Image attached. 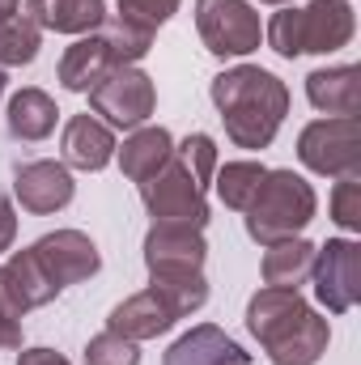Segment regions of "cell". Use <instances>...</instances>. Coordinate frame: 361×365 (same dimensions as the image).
<instances>
[{"label":"cell","instance_id":"cell-24","mask_svg":"<svg viewBox=\"0 0 361 365\" xmlns=\"http://www.w3.org/2000/svg\"><path fill=\"white\" fill-rule=\"evenodd\" d=\"M264 175H268V166H264V162H251V158L217 166V175H213L217 200H221L225 208H234V212H247V204L255 200V191H260Z\"/></svg>","mask_w":361,"mask_h":365},{"label":"cell","instance_id":"cell-28","mask_svg":"<svg viewBox=\"0 0 361 365\" xmlns=\"http://www.w3.org/2000/svg\"><path fill=\"white\" fill-rule=\"evenodd\" d=\"M183 0H115V17L119 21H132L149 34H158V26H166L175 13H179Z\"/></svg>","mask_w":361,"mask_h":365},{"label":"cell","instance_id":"cell-34","mask_svg":"<svg viewBox=\"0 0 361 365\" xmlns=\"http://www.w3.org/2000/svg\"><path fill=\"white\" fill-rule=\"evenodd\" d=\"M0 349H21V323L0 319Z\"/></svg>","mask_w":361,"mask_h":365},{"label":"cell","instance_id":"cell-25","mask_svg":"<svg viewBox=\"0 0 361 365\" xmlns=\"http://www.w3.org/2000/svg\"><path fill=\"white\" fill-rule=\"evenodd\" d=\"M43 47V30L17 9V13H0V68H26L34 64Z\"/></svg>","mask_w":361,"mask_h":365},{"label":"cell","instance_id":"cell-30","mask_svg":"<svg viewBox=\"0 0 361 365\" xmlns=\"http://www.w3.org/2000/svg\"><path fill=\"white\" fill-rule=\"evenodd\" d=\"M332 221H336L345 234H357L361 230V182H357V175L336 179V191H332Z\"/></svg>","mask_w":361,"mask_h":365},{"label":"cell","instance_id":"cell-29","mask_svg":"<svg viewBox=\"0 0 361 365\" xmlns=\"http://www.w3.org/2000/svg\"><path fill=\"white\" fill-rule=\"evenodd\" d=\"M86 365H141V344L115 331H98L86 344Z\"/></svg>","mask_w":361,"mask_h":365},{"label":"cell","instance_id":"cell-2","mask_svg":"<svg viewBox=\"0 0 361 365\" xmlns=\"http://www.w3.org/2000/svg\"><path fill=\"white\" fill-rule=\"evenodd\" d=\"M247 331L260 340L272 365H319L332 344L327 319L298 289H272V284H264L247 302Z\"/></svg>","mask_w":361,"mask_h":365},{"label":"cell","instance_id":"cell-6","mask_svg":"<svg viewBox=\"0 0 361 365\" xmlns=\"http://www.w3.org/2000/svg\"><path fill=\"white\" fill-rule=\"evenodd\" d=\"M136 187H141V204L153 217V225H191V230L208 225V195L179 158H171L153 179L136 182Z\"/></svg>","mask_w":361,"mask_h":365},{"label":"cell","instance_id":"cell-32","mask_svg":"<svg viewBox=\"0 0 361 365\" xmlns=\"http://www.w3.org/2000/svg\"><path fill=\"white\" fill-rule=\"evenodd\" d=\"M17 365H73V361L64 353H56V349H21Z\"/></svg>","mask_w":361,"mask_h":365},{"label":"cell","instance_id":"cell-23","mask_svg":"<svg viewBox=\"0 0 361 365\" xmlns=\"http://www.w3.org/2000/svg\"><path fill=\"white\" fill-rule=\"evenodd\" d=\"M149 289L171 306L175 319H187V314L204 310V302H208L204 268H200V272H149Z\"/></svg>","mask_w":361,"mask_h":365},{"label":"cell","instance_id":"cell-19","mask_svg":"<svg viewBox=\"0 0 361 365\" xmlns=\"http://www.w3.org/2000/svg\"><path fill=\"white\" fill-rule=\"evenodd\" d=\"M357 64H332V68H315L306 77V98L315 110L327 115H357L361 106V81Z\"/></svg>","mask_w":361,"mask_h":365},{"label":"cell","instance_id":"cell-38","mask_svg":"<svg viewBox=\"0 0 361 365\" xmlns=\"http://www.w3.org/2000/svg\"><path fill=\"white\" fill-rule=\"evenodd\" d=\"M4 81H9V77H4V68H0V102H4Z\"/></svg>","mask_w":361,"mask_h":365},{"label":"cell","instance_id":"cell-26","mask_svg":"<svg viewBox=\"0 0 361 365\" xmlns=\"http://www.w3.org/2000/svg\"><path fill=\"white\" fill-rule=\"evenodd\" d=\"M98 34L111 43L115 64H136V60H145L149 47H153V34H149V30L132 26V21H119V17H106V21L98 26Z\"/></svg>","mask_w":361,"mask_h":365},{"label":"cell","instance_id":"cell-5","mask_svg":"<svg viewBox=\"0 0 361 365\" xmlns=\"http://www.w3.org/2000/svg\"><path fill=\"white\" fill-rule=\"evenodd\" d=\"M298 162L310 175L323 179H349L361 170V136L357 115H327L302 128L298 136Z\"/></svg>","mask_w":361,"mask_h":365},{"label":"cell","instance_id":"cell-8","mask_svg":"<svg viewBox=\"0 0 361 365\" xmlns=\"http://www.w3.org/2000/svg\"><path fill=\"white\" fill-rule=\"evenodd\" d=\"M195 30L217 60H243L264 43V21L247 0H195Z\"/></svg>","mask_w":361,"mask_h":365},{"label":"cell","instance_id":"cell-15","mask_svg":"<svg viewBox=\"0 0 361 365\" xmlns=\"http://www.w3.org/2000/svg\"><path fill=\"white\" fill-rule=\"evenodd\" d=\"M115 158H119V170L132 182L153 179L171 158H175V136L158 123H141L123 136V145H115Z\"/></svg>","mask_w":361,"mask_h":365},{"label":"cell","instance_id":"cell-9","mask_svg":"<svg viewBox=\"0 0 361 365\" xmlns=\"http://www.w3.org/2000/svg\"><path fill=\"white\" fill-rule=\"evenodd\" d=\"M310 284L319 306H327V314H349L361 302V242L327 238L323 247H315Z\"/></svg>","mask_w":361,"mask_h":365},{"label":"cell","instance_id":"cell-13","mask_svg":"<svg viewBox=\"0 0 361 365\" xmlns=\"http://www.w3.org/2000/svg\"><path fill=\"white\" fill-rule=\"evenodd\" d=\"M115 128H106L98 115H73L60 132V162L68 170H106L111 158H115Z\"/></svg>","mask_w":361,"mask_h":365},{"label":"cell","instance_id":"cell-17","mask_svg":"<svg viewBox=\"0 0 361 365\" xmlns=\"http://www.w3.org/2000/svg\"><path fill=\"white\" fill-rule=\"evenodd\" d=\"M21 13L39 30L56 34H93L106 21V0H21Z\"/></svg>","mask_w":361,"mask_h":365},{"label":"cell","instance_id":"cell-36","mask_svg":"<svg viewBox=\"0 0 361 365\" xmlns=\"http://www.w3.org/2000/svg\"><path fill=\"white\" fill-rule=\"evenodd\" d=\"M21 9V0H0V13H17Z\"/></svg>","mask_w":361,"mask_h":365},{"label":"cell","instance_id":"cell-21","mask_svg":"<svg viewBox=\"0 0 361 365\" xmlns=\"http://www.w3.org/2000/svg\"><path fill=\"white\" fill-rule=\"evenodd\" d=\"M310 264H315V242H306L298 234V238L264 247V268L260 272H264V284H272V289H302L310 280Z\"/></svg>","mask_w":361,"mask_h":365},{"label":"cell","instance_id":"cell-27","mask_svg":"<svg viewBox=\"0 0 361 365\" xmlns=\"http://www.w3.org/2000/svg\"><path fill=\"white\" fill-rule=\"evenodd\" d=\"M175 158H179L183 166L195 175V182H200L204 191L213 187V175H217V166H221V162H217V140H213L208 132H191L183 145H175Z\"/></svg>","mask_w":361,"mask_h":365},{"label":"cell","instance_id":"cell-3","mask_svg":"<svg viewBox=\"0 0 361 365\" xmlns=\"http://www.w3.org/2000/svg\"><path fill=\"white\" fill-rule=\"evenodd\" d=\"M357 34V17L349 0H310V4H285L268 26L264 38L280 60H298V56H332L340 47H349Z\"/></svg>","mask_w":361,"mask_h":365},{"label":"cell","instance_id":"cell-10","mask_svg":"<svg viewBox=\"0 0 361 365\" xmlns=\"http://www.w3.org/2000/svg\"><path fill=\"white\" fill-rule=\"evenodd\" d=\"M30 251L39 255V264L47 268V276L60 284V293H64L68 284L90 280V276L102 268V255H98L93 238L90 234H81V230H56V234H43Z\"/></svg>","mask_w":361,"mask_h":365},{"label":"cell","instance_id":"cell-22","mask_svg":"<svg viewBox=\"0 0 361 365\" xmlns=\"http://www.w3.org/2000/svg\"><path fill=\"white\" fill-rule=\"evenodd\" d=\"M243 344H234L221 327H213V323H200V327H191V331H183L179 340L166 349V357L162 365H221L225 357H234Z\"/></svg>","mask_w":361,"mask_h":365},{"label":"cell","instance_id":"cell-11","mask_svg":"<svg viewBox=\"0 0 361 365\" xmlns=\"http://www.w3.org/2000/svg\"><path fill=\"white\" fill-rule=\"evenodd\" d=\"M13 195H17V204H21L26 212L51 217V212H60V208L73 204L77 182H73V170H68L64 162H47V158H43V162L17 166V175H13Z\"/></svg>","mask_w":361,"mask_h":365},{"label":"cell","instance_id":"cell-12","mask_svg":"<svg viewBox=\"0 0 361 365\" xmlns=\"http://www.w3.org/2000/svg\"><path fill=\"white\" fill-rule=\"evenodd\" d=\"M141 251L149 272H200L208 259L204 230H191V225H149Z\"/></svg>","mask_w":361,"mask_h":365},{"label":"cell","instance_id":"cell-14","mask_svg":"<svg viewBox=\"0 0 361 365\" xmlns=\"http://www.w3.org/2000/svg\"><path fill=\"white\" fill-rule=\"evenodd\" d=\"M175 323H179V319L171 314V306H166L153 289H141V293L123 297V302L106 314V331H115V336H123V340H136V344L166 336Z\"/></svg>","mask_w":361,"mask_h":365},{"label":"cell","instance_id":"cell-20","mask_svg":"<svg viewBox=\"0 0 361 365\" xmlns=\"http://www.w3.org/2000/svg\"><path fill=\"white\" fill-rule=\"evenodd\" d=\"M0 272H4V280H9L13 302L21 306V314H30V310H39V306H47V302L60 297V284L47 276V268L39 264V255H34L30 247H26V251H13L9 264H4Z\"/></svg>","mask_w":361,"mask_h":365},{"label":"cell","instance_id":"cell-4","mask_svg":"<svg viewBox=\"0 0 361 365\" xmlns=\"http://www.w3.org/2000/svg\"><path fill=\"white\" fill-rule=\"evenodd\" d=\"M319 212V195L315 187L293 175V170H268L255 200L247 204V234L272 247V242H285V238H298Z\"/></svg>","mask_w":361,"mask_h":365},{"label":"cell","instance_id":"cell-16","mask_svg":"<svg viewBox=\"0 0 361 365\" xmlns=\"http://www.w3.org/2000/svg\"><path fill=\"white\" fill-rule=\"evenodd\" d=\"M111 68H119V64H115V51H111V43L93 30V34H81V38L60 56L56 77H60V86L68 93H90Z\"/></svg>","mask_w":361,"mask_h":365},{"label":"cell","instance_id":"cell-37","mask_svg":"<svg viewBox=\"0 0 361 365\" xmlns=\"http://www.w3.org/2000/svg\"><path fill=\"white\" fill-rule=\"evenodd\" d=\"M260 4H276V9H285V4H293V0H260Z\"/></svg>","mask_w":361,"mask_h":365},{"label":"cell","instance_id":"cell-1","mask_svg":"<svg viewBox=\"0 0 361 365\" xmlns=\"http://www.w3.org/2000/svg\"><path fill=\"white\" fill-rule=\"evenodd\" d=\"M208 98L225 123V136L238 149H268L289 115V86L260 64H238L217 73Z\"/></svg>","mask_w":361,"mask_h":365},{"label":"cell","instance_id":"cell-18","mask_svg":"<svg viewBox=\"0 0 361 365\" xmlns=\"http://www.w3.org/2000/svg\"><path fill=\"white\" fill-rule=\"evenodd\" d=\"M4 123H9V136L13 140H47L51 132H56V123H60V106H56V98L47 90H39V86H21V90L9 98V106H4Z\"/></svg>","mask_w":361,"mask_h":365},{"label":"cell","instance_id":"cell-7","mask_svg":"<svg viewBox=\"0 0 361 365\" xmlns=\"http://www.w3.org/2000/svg\"><path fill=\"white\" fill-rule=\"evenodd\" d=\"M90 110L106 128L132 132V128L149 123V115L158 110V86H153V77L145 68L119 64L90 90Z\"/></svg>","mask_w":361,"mask_h":365},{"label":"cell","instance_id":"cell-33","mask_svg":"<svg viewBox=\"0 0 361 365\" xmlns=\"http://www.w3.org/2000/svg\"><path fill=\"white\" fill-rule=\"evenodd\" d=\"M0 319H13V323H21V306L13 302V289H9L4 272H0Z\"/></svg>","mask_w":361,"mask_h":365},{"label":"cell","instance_id":"cell-31","mask_svg":"<svg viewBox=\"0 0 361 365\" xmlns=\"http://www.w3.org/2000/svg\"><path fill=\"white\" fill-rule=\"evenodd\" d=\"M13 242H17V212H13V200L0 195V255L13 251Z\"/></svg>","mask_w":361,"mask_h":365},{"label":"cell","instance_id":"cell-35","mask_svg":"<svg viewBox=\"0 0 361 365\" xmlns=\"http://www.w3.org/2000/svg\"><path fill=\"white\" fill-rule=\"evenodd\" d=\"M221 365H251V357H247V353H243V349H238V353H234V357H225V361Z\"/></svg>","mask_w":361,"mask_h":365}]
</instances>
